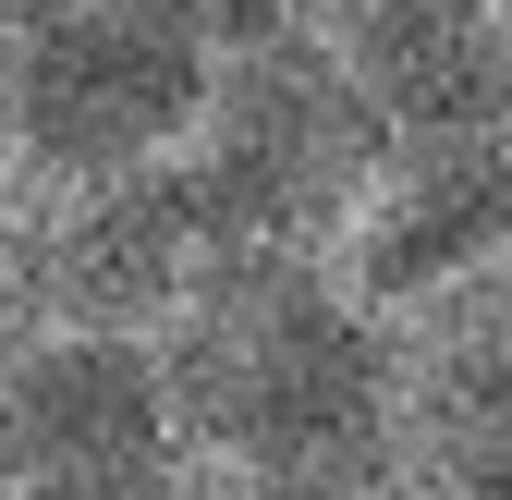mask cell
Wrapping results in <instances>:
<instances>
[{
  "label": "cell",
  "mask_w": 512,
  "mask_h": 500,
  "mask_svg": "<svg viewBox=\"0 0 512 500\" xmlns=\"http://www.w3.org/2000/svg\"><path fill=\"white\" fill-rule=\"evenodd\" d=\"M159 391L183 452L269 464L293 440L391 415V318L354 305L330 257H208L159 318Z\"/></svg>",
  "instance_id": "1"
},
{
  "label": "cell",
  "mask_w": 512,
  "mask_h": 500,
  "mask_svg": "<svg viewBox=\"0 0 512 500\" xmlns=\"http://www.w3.org/2000/svg\"><path fill=\"white\" fill-rule=\"evenodd\" d=\"M171 171L196 196L208 257H330L378 171V110L317 37H269L208 74V110Z\"/></svg>",
  "instance_id": "2"
},
{
  "label": "cell",
  "mask_w": 512,
  "mask_h": 500,
  "mask_svg": "<svg viewBox=\"0 0 512 500\" xmlns=\"http://www.w3.org/2000/svg\"><path fill=\"white\" fill-rule=\"evenodd\" d=\"M220 61L183 37L159 0H86L37 37H13V159L49 183H122L183 159Z\"/></svg>",
  "instance_id": "3"
},
{
  "label": "cell",
  "mask_w": 512,
  "mask_h": 500,
  "mask_svg": "<svg viewBox=\"0 0 512 500\" xmlns=\"http://www.w3.org/2000/svg\"><path fill=\"white\" fill-rule=\"evenodd\" d=\"M512 257V122L476 135H378V171L354 220L330 232V269L354 305L415 318V305L464 293Z\"/></svg>",
  "instance_id": "4"
},
{
  "label": "cell",
  "mask_w": 512,
  "mask_h": 500,
  "mask_svg": "<svg viewBox=\"0 0 512 500\" xmlns=\"http://www.w3.org/2000/svg\"><path fill=\"white\" fill-rule=\"evenodd\" d=\"M0 440H13V476L98 488V500H159L171 452H183L171 391H159V342L25 330L0 354Z\"/></svg>",
  "instance_id": "5"
},
{
  "label": "cell",
  "mask_w": 512,
  "mask_h": 500,
  "mask_svg": "<svg viewBox=\"0 0 512 500\" xmlns=\"http://www.w3.org/2000/svg\"><path fill=\"white\" fill-rule=\"evenodd\" d=\"M208 269V232L183 171H122V183H61V208L37 232V305L49 330H122V342H159V318Z\"/></svg>",
  "instance_id": "6"
},
{
  "label": "cell",
  "mask_w": 512,
  "mask_h": 500,
  "mask_svg": "<svg viewBox=\"0 0 512 500\" xmlns=\"http://www.w3.org/2000/svg\"><path fill=\"white\" fill-rule=\"evenodd\" d=\"M391 427L439 500H512V281L391 318Z\"/></svg>",
  "instance_id": "7"
},
{
  "label": "cell",
  "mask_w": 512,
  "mask_h": 500,
  "mask_svg": "<svg viewBox=\"0 0 512 500\" xmlns=\"http://www.w3.org/2000/svg\"><path fill=\"white\" fill-rule=\"evenodd\" d=\"M305 37L354 74L378 135L512 122V0H317Z\"/></svg>",
  "instance_id": "8"
},
{
  "label": "cell",
  "mask_w": 512,
  "mask_h": 500,
  "mask_svg": "<svg viewBox=\"0 0 512 500\" xmlns=\"http://www.w3.org/2000/svg\"><path fill=\"white\" fill-rule=\"evenodd\" d=\"M244 500H439V488L403 452V427L366 415V427H330V440H293L269 464H244Z\"/></svg>",
  "instance_id": "9"
},
{
  "label": "cell",
  "mask_w": 512,
  "mask_h": 500,
  "mask_svg": "<svg viewBox=\"0 0 512 500\" xmlns=\"http://www.w3.org/2000/svg\"><path fill=\"white\" fill-rule=\"evenodd\" d=\"M159 13L196 37L208 61H232V49H269V37H305L317 25V0H159Z\"/></svg>",
  "instance_id": "10"
},
{
  "label": "cell",
  "mask_w": 512,
  "mask_h": 500,
  "mask_svg": "<svg viewBox=\"0 0 512 500\" xmlns=\"http://www.w3.org/2000/svg\"><path fill=\"white\" fill-rule=\"evenodd\" d=\"M61 13H86V0H0V25H13V37H37V25H61Z\"/></svg>",
  "instance_id": "11"
},
{
  "label": "cell",
  "mask_w": 512,
  "mask_h": 500,
  "mask_svg": "<svg viewBox=\"0 0 512 500\" xmlns=\"http://www.w3.org/2000/svg\"><path fill=\"white\" fill-rule=\"evenodd\" d=\"M0 500H98V488H49V476H0Z\"/></svg>",
  "instance_id": "12"
},
{
  "label": "cell",
  "mask_w": 512,
  "mask_h": 500,
  "mask_svg": "<svg viewBox=\"0 0 512 500\" xmlns=\"http://www.w3.org/2000/svg\"><path fill=\"white\" fill-rule=\"evenodd\" d=\"M0 147H13V25H0Z\"/></svg>",
  "instance_id": "13"
},
{
  "label": "cell",
  "mask_w": 512,
  "mask_h": 500,
  "mask_svg": "<svg viewBox=\"0 0 512 500\" xmlns=\"http://www.w3.org/2000/svg\"><path fill=\"white\" fill-rule=\"evenodd\" d=\"M0 476H13V440H0Z\"/></svg>",
  "instance_id": "14"
}]
</instances>
